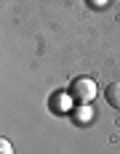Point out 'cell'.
<instances>
[{"instance_id": "cell-1", "label": "cell", "mask_w": 120, "mask_h": 154, "mask_svg": "<svg viewBox=\"0 0 120 154\" xmlns=\"http://www.w3.org/2000/svg\"><path fill=\"white\" fill-rule=\"evenodd\" d=\"M70 96L75 98L80 106H88L91 101L96 98V82H93V77H75L70 82Z\"/></svg>"}, {"instance_id": "cell-2", "label": "cell", "mask_w": 120, "mask_h": 154, "mask_svg": "<svg viewBox=\"0 0 120 154\" xmlns=\"http://www.w3.org/2000/svg\"><path fill=\"white\" fill-rule=\"evenodd\" d=\"M104 96H107V104L112 109H120V82H109Z\"/></svg>"}, {"instance_id": "cell-3", "label": "cell", "mask_w": 120, "mask_h": 154, "mask_svg": "<svg viewBox=\"0 0 120 154\" xmlns=\"http://www.w3.org/2000/svg\"><path fill=\"white\" fill-rule=\"evenodd\" d=\"M75 117H77V122H80V125H86V122H88V120H91V112H88V109H86V106H83V109H80V112H77V114H75Z\"/></svg>"}, {"instance_id": "cell-4", "label": "cell", "mask_w": 120, "mask_h": 154, "mask_svg": "<svg viewBox=\"0 0 120 154\" xmlns=\"http://www.w3.org/2000/svg\"><path fill=\"white\" fill-rule=\"evenodd\" d=\"M0 154H11V143L3 138V143H0Z\"/></svg>"}]
</instances>
